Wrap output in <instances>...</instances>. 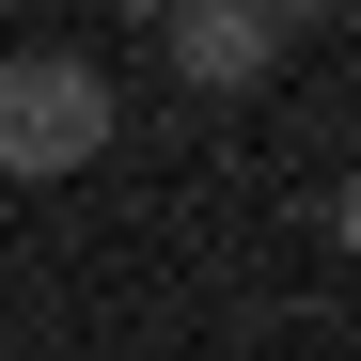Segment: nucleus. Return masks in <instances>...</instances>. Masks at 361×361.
I'll use <instances>...</instances> for the list:
<instances>
[{
	"mask_svg": "<svg viewBox=\"0 0 361 361\" xmlns=\"http://www.w3.org/2000/svg\"><path fill=\"white\" fill-rule=\"evenodd\" d=\"M110 157V79L79 47H0V173L47 189V173H94Z\"/></svg>",
	"mask_w": 361,
	"mask_h": 361,
	"instance_id": "1",
	"label": "nucleus"
},
{
	"mask_svg": "<svg viewBox=\"0 0 361 361\" xmlns=\"http://www.w3.org/2000/svg\"><path fill=\"white\" fill-rule=\"evenodd\" d=\"M126 16H173V0H126Z\"/></svg>",
	"mask_w": 361,
	"mask_h": 361,
	"instance_id": "5",
	"label": "nucleus"
},
{
	"mask_svg": "<svg viewBox=\"0 0 361 361\" xmlns=\"http://www.w3.org/2000/svg\"><path fill=\"white\" fill-rule=\"evenodd\" d=\"M252 16H314V0H252Z\"/></svg>",
	"mask_w": 361,
	"mask_h": 361,
	"instance_id": "4",
	"label": "nucleus"
},
{
	"mask_svg": "<svg viewBox=\"0 0 361 361\" xmlns=\"http://www.w3.org/2000/svg\"><path fill=\"white\" fill-rule=\"evenodd\" d=\"M345 252H361V173H345Z\"/></svg>",
	"mask_w": 361,
	"mask_h": 361,
	"instance_id": "3",
	"label": "nucleus"
},
{
	"mask_svg": "<svg viewBox=\"0 0 361 361\" xmlns=\"http://www.w3.org/2000/svg\"><path fill=\"white\" fill-rule=\"evenodd\" d=\"M283 63V32L252 16V0H173V79H204V94H252Z\"/></svg>",
	"mask_w": 361,
	"mask_h": 361,
	"instance_id": "2",
	"label": "nucleus"
}]
</instances>
